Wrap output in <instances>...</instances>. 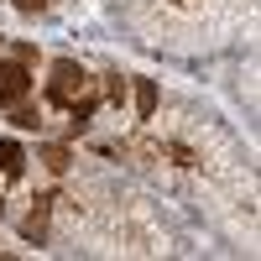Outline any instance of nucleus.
Returning a JSON list of instances; mask_svg holds the SVG:
<instances>
[{
  "label": "nucleus",
  "mask_w": 261,
  "mask_h": 261,
  "mask_svg": "<svg viewBox=\"0 0 261 261\" xmlns=\"http://www.w3.org/2000/svg\"><path fill=\"white\" fill-rule=\"evenodd\" d=\"M0 220H6V199H0Z\"/></svg>",
  "instance_id": "13"
},
{
  "label": "nucleus",
  "mask_w": 261,
  "mask_h": 261,
  "mask_svg": "<svg viewBox=\"0 0 261 261\" xmlns=\"http://www.w3.org/2000/svg\"><path fill=\"white\" fill-rule=\"evenodd\" d=\"M136 115L141 120L157 115V84H151V79H136Z\"/></svg>",
  "instance_id": "7"
},
{
  "label": "nucleus",
  "mask_w": 261,
  "mask_h": 261,
  "mask_svg": "<svg viewBox=\"0 0 261 261\" xmlns=\"http://www.w3.org/2000/svg\"><path fill=\"white\" fill-rule=\"evenodd\" d=\"M11 6H16L21 16H37V11H47V0H11Z\"/></svg>",
  "instance_id": "10"
},
{
  "label": "nucleus",
  "mask_w": 261,
  "mask_h": 261,
  "mask_svg": "<svg viewBox=\"0 0 261 261\" xmlns=\"http://www.w3.org/2000/svg\"><path fill=\"white\" fill-rule=\"evenodd\" d=\"M125 94H130V84H125L120 73H110V79H105V99H110V105H125Z\"/></svg>",
  "instance_id": "9"
},
{
  "label": "nucleus",
  "mask_w": 261,
  "mask_h": 261,
  "mask_svg": "<svg viewBox=\"0 0 261 261\" xmlns=\"http://www.w3.org/2000/svg\"><path fill=\"white\" fill-rule=\"evenodd\" d=\"M53 193H37V204H32V214L21 220V241H32V246H42L47 241V214H53Z\"/></svg>",
  "instance_id": "3"
},
{
  "label": "nucleus",
  "mask_w": 261,
  "mask_h": 261,
  "mask_svg": "<svg viewBox=\"0 0 261 261\" xmlns=\"http://www.w3.org/2000/svg\"><path fill=\"white\" fill-rule=\"evenodd\" d=\"M89 89V73H84V63L73 58H58L53 73H47V105H58V110H68V105Z\"/></svg>",
  "instance_id": "1"
},
{
  "label": "nucleus",
  "mask_w": 261,
  "mask_h": 261,
  "mask_svg": "<svg viewBox=\"0 0 261 261\" xmlns=\"http://www.w3.org/2000/svg\"><path fill=\"white\" fill-rule=\"evenodd\" d=\"M99 110V94H79L73 105H68V136H84L89 130V115Z\"/></svg>",
  "instance_id": "5"
},
{
  "label": "nucleus",
  "mask_w": 261,
  "mask_h": 261,
  "mask_svg": "<svg viewBox=\"0 0 261 261\" xmlns=\"http://www.w3.org/2000/svg\"><path fill=\"white\" fill-rule=\"evenodd\" d=\"M27 94H32V68L16 63V58H6V63H0V105L11 110V105H21Z\"/></svg>",
  "instance_id": "2"
},
{
  "label": "nucleus",
  "mask_w": 261,
  "mask_h": 261,
  "mask_svg": "<svg viewBox=\"0 0 261 261\" xmlns=\"http://www.w3.org/2000/svg\"><path fill=\"white\" fill-rule=\"evenodd\" d=\"M0 172L16 183V178H27V151H21L16 141H0Z\"/></svg>",
  "instance_id": "6"
},
{
  "label": "nucleus",
  "mask_w": 261,
  "mask_h": 261,
  "mask_svg": "<svg viewBox=\"0 0 261 261\" xmlns=\"http://www.w3.org/2000/svg\"><path fill=\"white\" fill-rule=\"evenodd\" d=\"M167 157L178 162V167H193V151H188V146H167Z\"/></svg>",
  "instance_id": "12"
},
{
  "label": "nucleus",
  "mask_w": 261,
  "mask_h": 261,
  "mask_svg": "<svg viewBox=\"0 0 261 261\" xmlns=\"http://www.w3.org/2000/svg\"><path fill=\"white\" fill-rule=\"evenodd\" d=\"M16 63H27V68L37 63V47H32V42H16Z\"/></svg>",
  "instance_id": "11"
},
{
  "label": "nucleus",
  "mask_w": 261,
  "mask_h": 261,
  "mask_svg": "<svg viewBox=\"0 0 261 261\" xmlns=\"http://www.w3.org/2000/svg\"><path fill=\"white\" fill-rule=\"evenodd\" d=\"M11 125H16V130H37V125H42V110H32V105L21 99V105H11Z\"/></svg>",
  "instance_id": "8"
},
{
  "label": "nucleus",
  "mask_w": 261,
  "mask_h": 261,
  "mask_svg": "<svg viewBox=\"0 0 261 261\" xmlns=\"http://www.w3.org/2000/svg\"><path fill=\"white\" fill-rule=\"evenodd\" d=\"M37 162L47 167V172H58V178H63V172L73 167V151H68V141H42V146H37Z\"/></svg>",
  "instance_id": "4"
}]
</instances>
